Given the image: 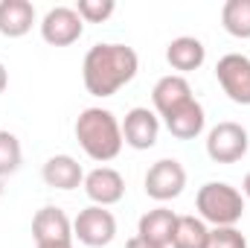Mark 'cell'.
<instances>
[{"label":"cell","instance_id":"6da1fadb","mask_svg":"<svg viewBox=\"0 0 250 248\" xmlns=\"http://www.w3.org/2000/svg\"><path fill=\"white\" fill-rule=\"evenodd\" d=\"M137 70H140V59L134 47L117 44V41H102L84 53L82 82L90 97L105 99V97H114L120 88H125L137 76Z\"/></svg>","mask_w":250,"mask_h":248},{"label":"cell","instance_id":"7a4b0ae2","mask_svg":"<svg viewBox=\"0 0 250 248\" xmlns=\"http://www.w3.org/2000/svg\"><path fill=\"white\" fill-rule=\"evenodd\" d=\"M76 140L82 146V152L96 161V164H108L123 152L125 140H123V125L114 117V111L90 105L76 117Z\"/></svg>","mask_w":250,"mask_h":248},{"label":"cell","instance_id":"3957f363","mask_svg":"<svg viewBox=\"0 0 250 248\" xmlns=\"http://www.w3.org/2000/svg\"><path fill=\"white\" fill-rule=\"evenodd\" d=\"M198 219H204L212 228H233L245 216V196L227 181H207L198 187L195 196Z\"/></svg>","mask_w":250,"mask_h":248},{"label":"cell","instance_id":"277c9868","mask_svg":"<svg viewBox=\"0 0 250 248\" xmlns=\"http://www.w3.org/2000/svg\"><path fill=\"white\" fill-rule=\"evenodd\" d=\"M250 134L242 123L224 120L207 131V155L212 164H236L248 155Z\"/></svg>","mask_w":250,"mask_h":248},{"label":"cell","instance_id":"5b68a950","mask_svg":"<svg viewBox=\"0 0 250 248\" xmlns=\"http://www.w3.org/2000/svg\"><path fill=\"white\" fill-rule=\"evenodd\" d=\"M117 237V219L108 207L90 204L84 210H79V216L73 219V240H79L87 248H105L114 243Z\"/></svg>","mask_w":250,"mask_h":248},{"label":"cell","instance_id":"8992f818","mask_svg":"<svg viewBox=\"0 0 250 248\" xmlns=\"http://www.w3.org/2000/svg\"><path fill=\"white\" fill-rule=\"evenodd\" d=\"M146 196L154 198V201H172L184 193L187 187V170L178 158H160L148 167L146 173Z\"/></svg>","mask_w":250,"mask_h":248},{"label":"cell","instance_id":"52a82bcc","mask_svg":"<svg viewBox=\"0 0 250 248\" xmlns=\"http://www.w3.org/2000/svg\"><path fill=\"white\" fill-rule=\"evenodd\" d=\"M215 79L227 99L236 105H250V56L245 53H227L215 64Z\"/></svg>","mask_w":250,"mask_h":248},{"label":"cell","instance_id":"ba28073f","mask_svg":"<svg viewBox=\"0 0 250 248\" xmlns=\"http://www.w3.org/2000/svg\"><path fill=\"white\" fill-rule=\"evenodd\" d=\"M84 21L79 18L76 6H53L41 18V38L50 47H70L82 38Z\"/></svg>","mask_w":250,"mask_h":248},{"label":"cell","instance_id":"9c48e42d","mask_svg":"<svg viewBox=\"0 0 250 248\" xmlns=\"http://www.w3.org/2000/svg\"><path fill=\"white\" fill-rule=\"evenodd\" d=\"M120 125H123L125 146H131L137 152L151 149L157 143V137H160V117L154 114V108H146V105L131 108Z\"/></svg>","mask_w":250,"mask_h":248},{"label":"cell","instance_id":"30bf717a","mask_svg":"<svg viewBox=\"0 0 250 248\" xmlns=\"http://www.w3.org/2000/svg\"><path fill=\"white\" fill-rule=\"evenodd\" d=\"M84 193L93 204L99 207H111V204H120L125 196V178L114 170V167H96L84 175Z\"/></svg>","mask_w":250,"mask_h":248},{"label":"cell","instance_id":"8fae6325","mask_svg":"<svg viewBox=\"0 0 250 248\" xmlns=\"http://www.w3.org/2000/svg\"><path fill=\"white\" fill-rule=\"evenodd\" d=\"M192 97V85L187 82V76H178V73H169V76H160L151 88V105H154V114L157 117H169L172 111H178L181 105H187Z\"/></svg>","mask_w":250,"mask_h":248},{"label":"cell","instance_id":"7c38bea8","mask_svg":"<svg viewBox=\"0 0 250 248\" xmlns=\"http://www.w3.org/2000/svg\"><path fill=\"white\" fill-rule=\"evenodd\" d=\"M32 240L38 243H70L73 240V222L62 207L47 204L32 216Z\"/></svg>","mask_w":250,"mask_h":248},{"label":"cell","instance_id":"4fadbf2b","mask_svg":"<svg viewBox=\"0 0 250 248\" xmlns=\"http://www.w3.org/2000/svg\"><path fill=\"white\" fill-rule=\"evenodd\" d=\"M166 62L172 70H178V76H187L207 62V47L195 35H178L166 47Z\"/></svg>","mask_w":250,"mask_h":248},{"label":"cell","instance_id":"5bb4252c","mask_svg":"<svg viewBox=\"0 0 250 248\" xmlns=\"http://www.w3.org/2000/svg\"><path fill=\"white\" fill-rule=\"evenodd\" d=\"M175 228H178V213L169 210V207H154L148 213L140 216V225H137V234L154 246L172 248V240H175Z\"/></svg>","mask_w":250,"mask_h":248},{"label":"cell","instance_id":"9a60e30c","mask_svg":"<svg viewBox=\"0 0 250 248\" xmlns=\"http://www.w3.org/2000/svg\"><path fill=\"white\" fill-rule=\"evenodd\" d=\"M41 178L47 187L67 193V190H76V187L84 184V170L73 155H53L41 167Z\"/></svg>","mask_w":250,"mask_h":248},{"label":"cell","instance_id":"2e32d148","mask_svg":"<svg viewBox=\"0 0 250 248\" xmlns=\"http://www.w3.org/2000/svg\"><path fill=\"white\" fill-rule=\"evenodd\" d=\"M35 24V6L29 0H0V35L23 38Z\"/></svg>","mask_w":250,"mask_h":248},{"label":"cell","instance_id":"e0dca14e","mask_svg":"<svg viewBox=\"0 0 250 248\" xmlns=\"http://www.w3.org/2000/svg\"><path fill=\"white\" fill-rule=\"evenodd\" d=\"M163 123H166L172 137H178V140H195L204 131V125H207V114H204V105L198 99H189L187 105H181L178 111H172L169 117H163Z\"/></svg>","mask_w":250,"mask_h":248},{"label":"cell","instance_id":"ac0fdd59","mask_svg":"<svg viewBox=\"0 0 250 248\" xmlns=\"http://www.w3.org/2000/svg\"><path fill=\"white\" fill-rule=\"evenodd\" d=\"M207 240H209V225L204 219H198V216H178L172 248H207Z\"/></svg>","mask_w":250,"mask_h":248},{"label":"cell","instance_id":"d6986e66","mask_svg":"<svg viewBox=\"0 0 250 248\" xmlns=\"http://www.w3.org/2000/svg\"><path fill=\"white\" fill-rule=\"evenodd\" d=\"M221 26L233 38H250V0H227L221 6Z\"/></svg>","mask_w":250,"mask_h":248},{"label":"cell","instance_id":"ffe728a7","mask_svg":"<svg viewBox=\"0 0 250 248\" xmlns=\"http://www.w3.org/2000/svg\"><path fill=\"white\" fill-rule=\"evenodd\" d=\"M23 164V149L21 140L12 131H0V178L15 175Z\"/></svg>","mask_w":250,"mask_h":248},{"label":"cell","instance_id":"44dd1931","mask_svg":"<svg viewBox=\"0 0 250 248\" xmlns=\"http://www.w3.org/2000/svg\"><path fill=\"white\" fill-rule=\"evenodd\" d=\"M114 9H117L114 0H79L76 3V12H79V18L84 24H102V21H108L114 15Z\"/></svg>","mask_w":250,"mask_h":248},{"label":"cell","instance_id":"7402d4cb","mask_svg":"<svg viewBox=\"0 0 250 248\" xmlns=\"http://www.w3.org/2000/svg\"><path fill=\"white\" fill-rule=\"evenodd\" d=\"M207 248H248V237L233 225V228H209Z\"/></svg>","mask_w":250,"mask_h":248},{"label":"cell","instance_id":"603a6c76","mask_svg":"<svg viewBox=\"0 0 250 248\" xmlns=\"http://www.w3.org/2000/svg\"><path fill=\"white\" fill-rule=\"evenodd\" d=\"M125 248H163V246H154V243H148V240H143L140 234H134L128 243H125Z\"/></svg>","mask_w":250,"mask_h":248},{"label":"cell","instance_id":"cb8c5ba5","mask_svg":"<svg viewBox=\"0 0 250 248\" xmlns=\"http://www.w3.org/2000/svg\"><path fill=\"white\" fill-rule=\"evenodd\" d=\"M9 88V70H6V64L0 62V94Z\"/></svg>","mask_w":250,"mask_h":248},{"label":"cell","instance_id":"d4e9b609","mask_svg":"<svg viewBox=\"0 0 250 248\" xmlns=\"http://www.w3.org/2000/svg\"><path fill=\"white\" fill-rule=\"evenodd\" d=\"M35 248H73V240L70 243H38Z\"/></svg>","mask_w":250,"mask_h":248},{"label":"cell","instance_id":"484cf974","mask_svg":"<svg viewBox=\"0 0 250 248\" xmlns=\"http://www.w3.org/2000/svg\"><path fill=\"white\" fill-rule=\"evenodd\" d=\"M242 196H248L250 198V173L245 175V181H242Z\"/></svg>","mask_w":250,"mask_h":248},{"label":"cell","instance_id":"4316f807","mask_svg":"<svg viewBox=\"0 0 250 248\" xmlns=\"http://www.w3.org/2000/svg\"><path fill=\"white\" fill-rule=\"evenodd\" d=\"M0 193H3V184H0Z\"/></svg>","mask_w":250,"mask_h":248}]
</instances>
